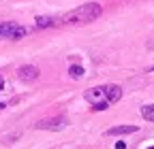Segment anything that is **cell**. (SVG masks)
<instances>
[{
  "label": "cell",
  "mask_w": 154,
  "mask_h": 149,
  "mask_svg": "<svg viewBox=\"0 0 154 149\" xmlns=\"http://www.w3.org/2000/svg\"><path fill=\"white\" fill-rule=\"evenodd\" d=\"M101 13H103V7H101V4L88 2V4H82V7L69 11L60 22H62L64 26H84V24L94 22L96 17H101Z\"/></svg>",
  "instance_id": "cell-1"
},
{
  "label": "cell",
  "mask_w": 154,
  "mask_h": 149,
  "mask_svg": "<svg viewBox=\"0 0 154 149\" xmlns=\"http://www.w3.org/2000/svg\"><path fill=\"white\" fill-rule=\"evenodd\" d=\"M84 98L96 109V111H105V109H109V100H107V94H105V85L103 87H90V89H86V94H84Z\"/></svg>",
  "instance_id": "cell-2"
},
{
  "label": "cell",
  "mask_w": 154,
  "mask_h": 149,
  "mask_svg": "<svg viewBox=\"0 0 154 149\" xmlns=\"http://www.w3.org/2000/svg\"><path fill=\"white\" fill-rule=\"evenodd\" d=\"M105 94H107V100L113 104L122 98V87L120 85H105Z\"/></svg>",
  "instance_id": "cell-7"
},
{
  "label": "cell",
  "mask_w": 154,
  "mask_h": 149,
  "mask_svg": "<svg viewBox=\"0 0 154 149\" xmlns=\"http://www.w3.org/2000/svg\"><path fill=\"white\" fill-rule=\"evenodd\" d=\"M137 126H113L107 130V136H124V134H133V132H137Z\"/></svg>",
  "instance_id": "cell-6"
},
{
  "label": "cell",
  "mask_w": 154,
  "mask_h": 149,
  "mask_svg": "<svg viewBox=\"0 0 154 149\" xmlns=\"http://www.w3.org/2000/svg\"><path fill=\"white\" fill-rule=\"evenodd\" d=\"M0 89H2V77H0Z\"/></svg>",
  "instance_id": "cell-12"
},
{
  "label": "cell",
  "mask_w": 154,
  "mask_h": 149,
  "mask_svg": "<svg viewBox=\"0 0 154 149\" xmlns=\"http://www.w3.org/2000/svg\"><path fill=\"white\" fill-rule=\"evenodd\" d=\"M150 72H154V66H152V68H150Z\"/></svg>",
  "instance_id": "cell-13"
},
{
  "label": "cell",
  "mask_w": 154,
  "mask_h": 149,
  "mask_svg": "<svg viewBox=\"0 0 154 149\" xmlns=\"http://www.w3.org/2000/svg\"><path fill=\"white\" fill-rule=\"evenodd\" d=\"M69 72H71V77H73V79H82V77H84V66L73 64V66L69 68Z\"/></svg>",
  "instance_id": "cell-10"
},
{
  "label": "cell",
  "mask_w": 154,
  "mask_h": 149,
  "mask_svg": "<svg viewBox=\"0 0 154 149\" xmlns=\"http://www.w3.org/2000/svg\"><path fill=\"white\" fill-rule=\"evenodd\" d=\"M141 117H143L146 121H154V104L141 107Z\"/></svg>",
  "instance_id": "cell-9"
},
{
  "label": "cell",
  "mask_w": 154,
  "mask_h": 149,
  "mask_svg": "<svg viewBox=\"0 0 154 149\" xmlns=\"http://www.w3.org/2000/svg\"><path fill=\"white\" fill-rule=\"evenodd\" d=\"M38 74H41V72H38V68H36V66H30V64L17 68V77L22 79V81H26V83L36 81V79H38Z\"/></svg>",
  "instance_id": "cell-5"
},
{
  "label": "cell",
  "mask_w": 154,
  "mask_h": 149,
  "mask_svg": "<svg viewBox=\"0 0 154 149\" xmlns=\"http://www.w3.org/2000/svg\"><path fill=\"white\" fill-rule=\"evenodd\" d=\"M5 107H7V104H5V102H0V111H2V109H5Z\"/></svg>",
  "instance_id": "cell-11"
},
{
  "label": "cell",
  "mask_w": 154,
  "mask_h": 149,
  "mask_svg": "<svg viewBox=\"0 0 154 149\" xmlns=\"http://www.w3.org/2000/svg\"><path fill=\"white\" fill-rule=\"evenodd\" d=\"M38 130H64L66 128V119L62 117H49V119H41L36 121Z\"/></svg>",
  "instance_id": "cell-4"
},
{
  "label": "cell",
  "mask_w": 154,
  "mask_h": 149,
  "mask_svg": "<svg viewBox=\"0 0 154 149\" xmlns=\"http://www.w3.org/2000/svg\"><path fill=\"white\" fill-rule=\"evenodd\" d=\"M26 28L19 26V24H13V22H7V24H0V39H11V41H19L26 36Z\"/></svg>",
  "instance_id": "cell-3"
},
{
  "label": "cell",
  "mask_w": 154,
  "mask_h": 149,
  "mask_svg": "<svg viewBox=\"0 0 154 149\" xmlns=\"http://www.w3.org/2000/svg\"><path fill=\"white\" fill-rule=\"evenodd\" d=\"M56 24L58 22L54 19V17H36V28H51Z\"/></svg>",
  "instance_id": "cell-8"
}]
</instances>
